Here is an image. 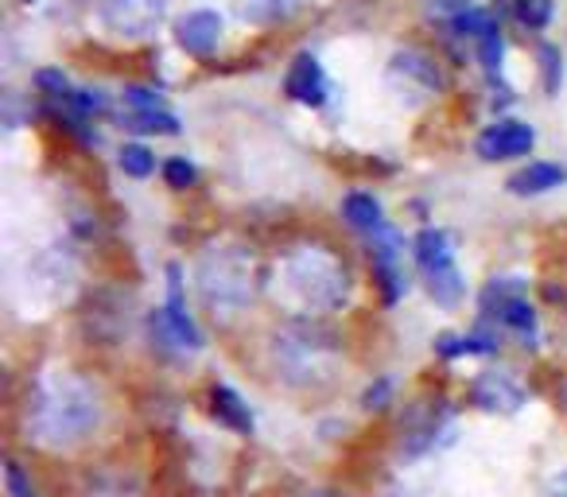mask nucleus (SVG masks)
<instances>
[{
  "label": "nucleus",
  "instance_id": "obj_30",
  "mask_svg": "<svg viewBox=\"0 0 567 497\" xmlns=\"http://www.w3.org/2000/svg\"><path fill=\"white\" fill-rule=\"evenodd\" d=\"M125 110H164V102H159L156 90H148V86H128L125 90Z\"/></svg>",
  "mask_w": 567,
  "mask_h": 497
},
{
  "label": "nucleus",
  "instance_id": "obj_35",
  "mask_svg": "<svg viewBox=\"0 0 567 497\" xmlns=\"http://www.w3.org/2000/svg\"><path fill=\"white\" fill-rule=\"evenodd\" d=\"M385 497H404V494H385Z\"/></svg>",
  "mask_w": 567,
  "mask_h": 497
},
{
  "label": "nucleus",
  "instance_id": "obj_33",
  "mask_svg": "<svg viewBox=\"0 0 567 497\" xmlns=\"http://www.w3.org/2000/svg\"><path fill=\"white\" fill-rule=\"evenodd\" d=\"M548 497H567V470L551 474V482H548Z\"/></svg>",
  "mask_w": 567,
  "mask_h": 497
},
{
  "label": "nucleus",
  "instance_id": "obj_24",
  "mask_svg": "<svg viewBox=\"0 0 567 497\" xmlns=\"http://www.w3.org/2000/svg\"><path fill=\"white\" fill-rule=\"evenodd\" d=\"M502 55H505V43H502V32H486L478 40V59H482V66H486V74H489V82H497L502 86Z\"/></svg>",
  "mask_w": 567,
  "mask_h": 497
},
{
  "label": "nucleus",
  "instance_id": "obj_25",
  "mask_svg": "<svg viewBox=\"0 0 567 497\" xmlns=\"http://www.w3.org/2000/svg\"><path fill=\"white\" fill-rule=\"evenodd\" d=\"M540 71H544V90L559 94V86H564V55H559V48L540 43Z\"/></svg>",
  "mask_w": 567,
  "mask_h": 497
},
{
  "label": "nucleus",
  "instance_id": "obj_8",
  "mask_svg": "<svg viewBox=\"0 0 567 497\" xmlns=\"http://www.w3.org/2000/svg\"><path fill=\"white\" fill-rule=\"evenodd\" d=\"M471 401L478 404L482 412H494V416H513V412L525 408L528 393L502 370H489V373H478L471 385Z\"/></svg>",
  "mask_w": 567,
  "mask_h": 497
},
{
  "label": "nucleus",
  "instance_id": "obj_13",
  "mask_svg": "<svg viewBox=\"0 0 567 497\" xmlns=\"http://www.w3.org/2000/svg\"><path fill=\"white\" fill-rule=\"evenodd\" d=\"M416 261L424 272H435V269H451L455 265V237L447 229H420L416 234Z\"/></svg>",
  "mask_w": 567,
  "mask_h": 497
},
{
  "label": "nucleus",
  "instance_id": "obj_11",
  "mask_svg": "<svg viewBox=\"0 0 567 497\" xmlns=\"http://www.w3.org/2000/svg\"><path fill=\"white\" fill-rule=\"evenodd\" d=\"M389 74H393V79L412 82V86H416L420 94H440V90H443L440 66L432 63V55H424V51H416V48L396 51L393 66H389Z\"/></svg>",
  "mask_w": 567,
  "mask_h": 497
},
{
  "label": "nucleus",
  "instance_id": "obj_23",
  "mask_svg": "<svg viewBox=\"0 0 567 497\" xmlns=\"http://www.w3.org/2000/svg\"><path fill=\"white\" fill-rule=\"evenodd\" d=\"M373 277H378L381 284V303L385 308H393L396 300L404 296V272H401V261H373Z\"/></svg>",
  "mask_w": 567,
  "mask_h": 497
},
{
  "label": "nucleus",
  "instance_id": "obj_16",
  "mask_svg": "<svg viewBox=\"0 0 567 497\" xmlns=\"http://www.w3.org/2000/svg\"><path fill=\"white\" fill-rule=\"evenodd\" d=\"M117 121H121V128L144 133V136H172L183 128L179 117H172L167 110H121Z\"/></svg>",
  "mask_w": 567,
  "mask_h": 497
},
{
  "label": "nucleus",
  "instance_id": "obj_27",
  "mask_svg": "<svg viewBox=\"0 0 567 497\" xmlns=\"http://www.w3.org/2000/svg\"><path fill=\"white\" fill-rule=\"evenodd\" d=\"M451 28H455L458 35H486V32H494V17L489 12H482V9H466V12H458L455 20H451Z\"/></svg>",
  "mask_w": 567,
  "mask_h": 497
},
{
  "label": "nucleus",
  "instance_id": "obj_1",
  "mask_svg": "<svg viewBox=\"0 0 567 497\" xmlns=\"http://www.w3.org/2000/svg\"><path fill=\"white\" fill-rule=\"evenodd\" d=\"M102 420V396L86 377L71 370H51L32 389L24 412V432L48 451H66L82 443Z\"/></svg>",
  "mask_w": 567,
  "mask_h": 497
},
{
  "label": "nucleus",
  "instance_id": "obj_17",
  "mask_svg": "<svg viewBox=\"0 0 567 497\" xmlns=\"http://www.w3.org/2000/svg\"><path fill=\"white\" fill-rule=\"evenodd\" d=\"M497 339L486 331H474V334H440L435 339V354L440 358H471V354H494Z\"/></svg>",
  "mask_w": 567,
  "mask_h": 497
},
{
  "label": "nucleus",
  "instance_id": "obj_28",
  "mask_svg": "<svg viewBox=\"0 0 567 497\" xmlns=\"http://www.w3.org/2000/svg\"><path fill=\"white\" fill-rule=\"evenodd\" d=\"M164 175H167V183L172 187H195V179H198V172H195V164L190 159H183V156H172L164 164Z\"/></svg>",
  "mask_w": 567,
  "mask_h": 497
},
{
  "label": "nucleus",
  "instance_id": "obj_10",
  "mask_svg": "<svg viewBox=\"0 0 567 497\" xmlns=\"http://www.w3.org/2000/svg\"><path fill=\"white\" fill-rule=\"evenodd\" d=\"M284 94L292 97V102H303V105H323L331 86H327V74L319 66L316 55H296L292 66H288V79H284Z\"/></svg>",
  "mask_w": 567,
  "mask_h": 497
},
{
  "label": "nucleus",
  "instance_id": "obj_34",
  "mask_svg": "<svg viewBox=\"0 0 567 497\" xmlns=\"http://www.w3.org/2000/svg\"><path fill=\"white\" fill-rule=\"evenodd\" d=\"M435 4H440V9H447V12H455V17L471 9V0H435Z\"/></svg>",
  "mask_w": 567,
  "mask_h": 497
},
{
  "label": "nucleus",
  "instance_id": "obj_29",
  "mask_svg": "<svg viewBox=\"0 0 567 497\" xmlns=\"http://www.w3.org/2000/svg\"><path fill=\"white\" fill-rule=\"evenodd\" d=\"M35 86L43 90V94H51V97H63V94H71V79H66L63 71H55V66H48V71H40L35 74Z\"/></svg>",
  "mask_w": 567,
  "mask_h": 497
},
{
  "label": "nucleus",
  "instance_id": "obj_12",
  "mask_svg": "<svg viewBox=\"0 0 567 497\" xmlns=\"http://www.w3.org/2000/svg\"><path fill=\"white\" fill-rule=\"evenodd\" d=\"M567 183V172L559 164H548V159H536V164H525L520 172L509 175V190L520 198L544 195V190H556Z\"/></svg>",
  "mask_w": 567,
  "mask_h": 497
},
{
  "label": "nucleus",
  "instance_id": "obj_18",
  "mask_svg": "<svg viewBox=\"0 0 567 497\" xmlns=\"http://www.w3.org/2000/svg\"><path fill=\"white\" fill-rule=\"evenodd\" d=\"M427 277V296H432L440 308H455L463 300L466 284H463V272L451 265V269H435V272H424Z\"/></svg>",
  "mask_w": 567,
  "mask_h": 497
},
{
  "label": "nucleus",
  "instance_id": "obj_6",
  "mask_svg": "<svg viewBox=\"0 0 567 497\" xmlns=\"http://www.w3.org/2000/svg\"><path fill=\"white\" fill-rule=\"evenodd\" d=\"M276 358H280V370L292 381H311V373L327 370V342H319L311 327H292L276 342Z\"/></svg>",
  "mask_w": 567,
  "mask_h": 497
},
{
  "label": "nucleus",
  "instance_id": "obj_21",
  "mask_svg": "<svg viewBox=\"0 0 567 497\" xmlns=\"http://www.w3.org/2000/svg\"><path fill=\"white\" fill-rule=\"evenodd\" d=\"M494 319H502L505 327H513L517 334H525L528 346H536V311H533V303H528L525 296H520V300H513V303H505Z\"/></svg>",
  "mask_w": 567,
  "mask_h": 497
},
{
  "label": "nucleus",
  "instance_id": "obj_31",
  "mask_svg": "<svg viewBox=\"0 0 567 497\" xmlns=\"http://www.w3.org/2000/svg\"><path fill=\"white\" fill-rule=\"evenodd\" d=\"M4 478H9V489L17 497H35L32 494V482H28V474L20 470V463H4Z\"/></svg>",
  "mask_w": 567,
  "mask_h": 497
},
{
  "label": "nucleus",
  "instance_id": "obj_26",
  "mask_svg": "<svg viewBox=\"0 0 567 497\" xmlns=\"http://www.w3.org/2000/svg\"><path fill=\"white\" fill-rule=\"evenodd\" d=\"M551 0H517V20L525 28H533V32H540V28L551 24Z\"/></svg>",
  "mask_w": 567,
  "mask_h": 497
},
{
  "label": "nucleus",
  "instance_id": "obj_4",
  "mask_svg": "<svg viewBox=\"0 0 567 497\" xmlns=\"http://www.w3.org/2000/svg\"><path fill=\"white\" fill-rule=\"evenodd\" d=\"M152 331H156V339L172 350H198L203 346V334H198L195 319L187 315V303H183L179 265H167V300H164V308L152 315Z\"/></svg>",
  "mask_w": 567,
  "mask_h": 497
},
{
  "label": "nucleus",
  "instance_id": "obj_22",
  "mask_svg": "<svg viewBox=\"0 0 567 497\" xmlns=\"http://www.w3.org/2000/svg\"><path fill=\"white\" fill-rule=\"evenodd\" d=\"M117 164L128 179H148V175L156 172V156H152L148 144H125V148L117 152Z\"/></svg>",
  "mask_w": 567,
  "mask_h": 497
},
{
  "label": "nucleus",
  "instance_id": "obj_9",
  "mask_svg": "<svg viewBox=\"0 0 567 497\" xmlns=\"http://www.w3.org/2000/svg\"><path fill=\"white\" fill-rule=\"evenodd\" d=\"M175 43H179L187 55L195 59H210L221 43V17L214 9H198L175 24Z\"/></svg>",
  "mask_w": 567,
  "mask_h": 497
},
{
  "label": "nucleus",
  "instance_id": "obj_3",
  "mask_svg": "<svg viewBox=\"0 0 567 497\" xmlns=\"http://www.w3.org/2000/svg\"><path fill=\"white\" fill-rule=\"evenodd\" d=\"M198 288L203 300L210 303L218 315L241 311L257 292V272H252V257L241 245H214L198 257Z\"/></svg>",
  "mask_w": 567,
  "mask_h": 497
},
{
  "label": "nucleus",
  "instance_id": "obj_7",
  "mask_svg": "<svg viewBox=\"0 0 567 497\" xmlns=\"http://www.w3.org/2000/svg\"><path fill=\"white\" fill-rule=\"evenodd\" d=\"M536 144V133L533 125L525 121H494L478 133L474 141V152L482 159H517V156H528Z\"/></svg>",
  "mask_w": 567,
  "mask_h": 497
},
{
  "label": "nucleus",
  "instance_id": "obj_5",
  "mask_svg": "<svg viewBox=\"0 0 567 497\" xmlns=\"http://www.w3.org/2000/svg\"><path fill=\"white\" fill-rule=\"evenodd\" d=\"M102 24L125 40H144L164 24L167 0H97Z\"/></svg>",
  "mask_w": 567,
  "mask_h": 497
},
{
  "label": "nucleus",
  "instance_id": "obj_15",
  "mask_svg": "<svg viewBox=\"0 0 567 497\" xmlns=\"http://www.w3.org/2000/svg\"><path fill=\"white\" fill-rule=\"evenodd\" d=\"M210 412H214V416H218L226 427H234V432H241V435H249V432H252V412H249V404H245V396H241V393H234V389L214 385V393H210Z\"/></svg>",
  "mask_w": 567,
  "mask_h": 497
},
{
  "label": "nucleus",
  "instance_id": "obj_20",
  "mask_svg": "<svg viewBox=\"0 0 567 497\" xmlns=\"http://www.w3.org/2000/svg\"><path fill=\"white\" fill-rule=\"evenodd\" d=\"M288 9H292V0H237V17L249 24H276L288 17Z\"/></svg>",
  "mask_w": 567,
  "mask_h": 497
},
{
  "label": "nucleus",
  "instance_id": "obj_19",
  "mask_svg": "<svg viewBox=\"0 0 567 497\" xmlns=\"http://www.w3.org/2000/svg\"><path fill=\"white\" fill-rule=\"evenodd\" d=\"M520 296H525V280L520 277H497L482 288V311H486V315H497L505 303L520 300Z\"/></svg>",
  "mask_w": 567,
  "mask_h": 497
},
{
  "label": "nucleus",
  "instance_id": "obj_14",
  "mask_svg": "<svg viewBox=\"0 0 567 497\" xmlns=\"http://www.w3.org/2000/svg\"><path fill=\"white\" fill-rule=\"evenodd\" d=\"M342 218H347L350 229H358V234H378L381 226H385V214H381V203L370 195V190H354V195L342 198Z\"/></svg>",
  "mask_w": 567,
  "mask_h": 497
},
{
  "label": "nucleus",
  "instance_id": "obj_32",
  "mask_svg": "<svg viewBox=\"0 0 567 497\" xmlns=\"http://www.w3.org/2000/svg\"><path fill=\"white\" fill-rule=\"evenodd\" d=\"M389 396H393V381H389V377H381V381H373V385L365 389V393H362V401L370 404V408H385V404H389Z\"/></svg>",
  "mask_w": 567,
  "mask_h": 497
},
{
  "label": "nucleus",
  "instance_id": "obj_2",
  "mask_svg": "<svg viewBox=\"0 0 567 497\" xmlns=\"http://www.w3.org/2000/svg\"><path fill=\"white\" fill-rule=\"evenodd\" d=\"M284 280L303 308L339 311L350 300V272L331 249H296L284 261Z\"/></svg>",
  "mask_w": 567,
  "mask_h": 497
}]
</instances>
